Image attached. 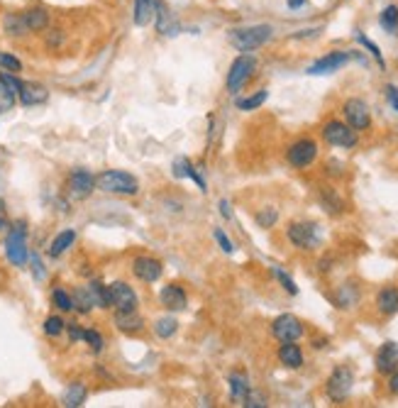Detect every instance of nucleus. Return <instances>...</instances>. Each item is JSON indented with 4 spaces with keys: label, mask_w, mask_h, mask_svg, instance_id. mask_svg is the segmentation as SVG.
<instances>
[{
    "label": "nucleus",
    "mask_w": 398,
    "mask_h": 408,
    "mask_svg": "<svg viewBox=\"0 0 398 408\" xmlns=\"http://www.w3.org/2000/svg\"><path fill=\"white\" fill-rule=\"evenodd\" d=\"M0 71H8V74H20L22 59L13 54V52H0Z\"/></svg>",
    "instance_id": "nucleus-38"
},
{
    "label": "nucleus",
    "mask_w": 398,
    "mask_h": 408,
    "mask_svg": "<svg viewBox=\"0 0 398 408\" xmlns=\"http://www.w3.org/2000/svg\"><path fill=\"white\" fill-rule=\"evenodd\" d=\"M161 272H164L161 262L154 257H150V254H140V257L132 259V274H135L140 281H145V284H154V281H159Z\"/></svg>",
    "instance_id": "nucleus-15"
},
{
    "label": "nucleus",
    "mask_w": 398,
    "mask_h": 408,
    "mask_svg": "<svg viewBox=\"0 0 398 408\" xmlns=\"http://www.w3.org/2000/svg\"><path fill=\"white\" fill-rule=\"evenodd\" d=\"M352 59H354L352 52H330V54L320 56L318 61H313V64L308 66V74H310V76L335 74V71H340L342 66H347Z\"/></svg>",
    "instance_id": "nucleus-11"
},
{
    "label": "nucleus",
    "mask_w": 398,
    "mask_h": 408,
    "mask_svg": "<svg viewBox=\"0 0 398 408\" xmlns=\"http://www.w3.org/2000/svg\"><path fill=\"white\" fill-rule=\"evenodd\" d=\"M376 308L383 315L398 313V289L396 286H386L376 294Z\"/></svg>",
    "instance_id": "nucleus-27"
},
{
    "label": "nucleus",
    "mask_w": 398,
    "mask_h": 408,
    "mask_svg": "<svg viewBox=\"0 0 398 408\" xmlns=\"http://www.w3.org/2000/svg\"><path fill=\"white\" fill-rule=\"evenodd\" d=\"M174 176L176 179H191L200 191H208L205 189L203 176L198 174V169H196V166L191 164V159H186V157H179V159L174 162Z\"/></svg>",
    "instance_id": "nucleus-23"
},
{
    "label": "nucleus",
    "mask_w": 398,
    "mask_h": 408,
    "mask_svg": "<svg viewBox=\"0 0 398 408\" xmlns=\"http://www.w3.org/2000/svg\"><path fill=\"white\" fill-rule=\"evenodd\" d=\"M20 13L25 17V25L30 30V35H45L51 27V13L45 6H30Z\"/></svg>",
    "instance_id": "nucleus-17"
},
{
    "label": "nucleus",
    "mask_w": 398,
    "mask_h": 408,
    "mask_svg": "<svg viewBox=\"0 0 398 408\" xmlns=\"http://www.w3.org/2000/svg\"><path fill=\"white\" fill-rule=\"evenodd\" d=\"M66 35L64 30H59V27H49V30L45 32V45L47 49H59L61 45H64Z\"/></svg>",
    "instance_id": "nucleus-39"
},
{
    "label": "nucleus",
    "mask_w": 398,
    "mask_h": 408,
    "mask_svg": "<svg viewBox=\"0 0 398 408\" xmlns=\"http://www.w3.org/2000/svg\"><path fill=\"white\" fill-rule=\"evenodd\" d=\"M286 159H289V164L296 166V169H305V166H310L318 159V145H315V140L294 142V145L289 147V152H286Z\"/></svg>",
    "instance_id": "nucleus-12"
},
{
    "label": "nucleus",
    "mask_w": 398,
    "mask_h": 408,
    "mask_svg": "<svg viewBox=\"0 0 398 408\" xmlns=\"http://www.w3.org/2000/svg\"><path fill=\"white\" fill-rule=\"evenodd\" d=\"M228 382H230V393H232L234 401H244V396L249 393V379H247V374L232 372L228 377Z\"/></svg>",
    "instance_id": "nucleus-30"
},
{
    "label": "nucleus",
    "mask_w": 398,
    "mask_h": 408,
    "mask_svg": "<svg viewBox=\"0 0 398 408\" xmlns=\"http://www.w3.org/2000/svg\"><path fill=\"white\" fill-rule=\"evenodd\" d=\"M0 30H3V35H6L8 40H25V37H30V30H27L25 17H22L20 10L6 13V15H3V25H0Z\"/></svg>",
    "instance_id": "nucleus-19"
},
{
    "label": "nucleus",
    "mask_w": 398,
    "mask_h": 408,
    "mask_svg": "<svg viewBox=\"0 0 398 408\" xmlns=\"http://www.w3.org/2000/svg\"><path fill=\"white\" fill-rule=\"evenodd\" d=\"M83 343L88 345V350L93 354H100L105 350V340H103V335L98 333L95 328H86L83 330Z\"/></svg>",
    "instance_id": "nucleus-37"
},
{
    "label": "nucleus",
    "mask_w": 398,
    "mask_h": 408,
    "mask_svg": "<svg viewBox=\"0 0 398 408\" xmlns=\"http://www.w3.org/2000/svg\"><path fill=\"white\" fill-rule=\"evenodd\" d=\"M274 37V27L271 25H249V27H237V30H230V45L237 52L247 54L259 47H264L266 42Z\"/></svg>",
    "instance_id": "nucleus-3"
},
{
    "label": "nucleus",
    "mask_w": 398,
    "mask_h": 408,
    "mask_svg": "<svg viewBox=\"0 0 398 408\" xmlns=\"http://www.w3.org/2000/svg\"><path fill=\"white\" fill-rule=\"evenodd\" d=\"M379 25L388 32V35H398V8L396 6H386L379 15Z\"/></svg>",
    "instance_id": "nucleus-34"
},
{
    "label": "nucleus",
    "mask_w": 398,
    "mask_h": 408,
    "mask_svg": "<svg viewBox=\"0 0 398 408\" xmlns=\"http://www.w3.org/2000/svg\"><path fill=\"white\" fill-rule=\"evenodd\" d=\"M76 237H79V233H76L74 228H66V230H61L59 235H56L54 240L49 242V249H47V254H49L51 259H59L64 252H69L71 247H74V242H76Z\"/></svg>",
    "instance_id": "nucleus-22"
},
{
    "label": "nucleus",
    "mask_w": 398,
    "mask_h": 408,
    "mask_svg": "<svg viewBox=\"0 0 398 408\" xmlns=\"http://www.w3.org/2000/svg\"><path fill=\"white\" fill-rule=\"evenodd\" d=\"M10 228V220H8V208H6V201L0 198V233H6Z\"/></svg>",
    "instance_id": "nucleus-49"
},
{
    "label": "nucleus",
    "mask_w": 398,
    "mask_h": 408,
    "mask_svg": "<svg viewBox=\"0 0 398 408\" xmlns=\"http://www.w3.org/2000/svg\"><path fill=\"white\" fill-rule=\"evenodd\" d=\"M86 289H88V294H90V299H93L95 308H110L108 284H103V281H88V284H86Z\"/></svg>",
    "instance_id": "nucleus-29"
},
{
    "label": "nucleus",
    "mask_w": 398,
    "mask_h": 408,
    "mask_svg": "<svg viewBox=\"0 0 398 408\" xmlns=\"http://www.w3.org/2000/svg\"><path fill=\"white\" fill-rule=\"evenodd\" d=\"M276 220H279V213H276V208H262L257 213L259 228H274Z\"/></svg>",
    "instance_id": "nucleus-42"
},
{
    "label": "nucleus",
    "mask_w": 398,
    "mask_h": 408,
    "mask_svg": "<svg viewBox=\"0 0 398 408\" xmlns=\"http://www.w3.org/2000/svg\"><path fill=\"white\" fill-rule=\"evenodd\" d=\"M110 291V308L115 311H137L140 299H137V291L127 284V281H113L108 284Z\"/></svg>",
    "instance_id": "nucleus-8"
},
{
    "label": "nucleus",
    "mask_w": 398,
    "mask_h": 408,
    "mask_svg": "<svg viewBox=\"0 0 398 408\" xmlns=\"http://www.w3.org/2000/svg\"><path fill=\"white\" fill-rule=\"evenodd\" d=\"M66 186H69V196H71V198H74V201H86L95 191V176L90 174L88 169L79 166V169H74L69 174V181H66Z\"/></svg>",
    "instance_id": "nucleus-10"
},
{
    "label": "nucleus",
    "mask_w": 398,
    "mask_h": 408,
    "mask_svg": "<svg viewBox=\"0 0 398 408\" xmlns=\"http://www.w3.org/2000/svg\"><path fill=\"white\" fill-rule=\"evenodd\" d=\"M154 22L159 35H176V30H179V25L174 22V17H171V13L166 10L161 0H154Z\"/></svg>",
    "instance_id": "nucleus-25"
},
{
    "label": "nucleus",
    "mask_w": 398,
    "mask_h": 408,
    "mask_svg": "<svg viewBox=\"0 0 398 408\" xmlns=\"http://www.w3.org/2000/svg\"><path fill=\"white\" fill-rule=\"evenodd\" d=\"M383 91H386V100H388V103H391V108H393V110H396V113H398V88H396V86H391V84H388V86H386V88H383Z\"/></svg>",
    "instance_id": "nucleus-48"
},
{
    "label": "nucleus",
    "mask_w": 398,
    "mask_h": 408,
    "mask_svg": "<svg viewBox=\"0 0 398 408\" xmlns=\"http://www.w3.org/2000/svg\"><path fill=\"white\" fill-rule=\"evenodd\" d=\"M27 223L25 220H13L10 228L6 230V257L13 267H27L30 259V244H27Z\"/></svg>",
    "instance_id": "nucleus-1"
},
{
    "label": "nucleus",
    "mask_w": 398,
    "mask_h": 408,
    "mask_svg": "<svg viewBox=\"0 0 398 408\" xmlns=\"http://www.w3.org/2000/svg\"><path fill=\"white\" fill-rule=\"evenodd\" d=\"M266 98H269V91H257V93L247 95V98H239L237 110H242V113H252V110L262 108V105L266 103Z\"/></svg>",
    "instance_id": "nucleus-33"
},
{
    "label": "nucleus",
    "mask_w": 398,
    "mask_h": 408,
    "mask_svg": "<svg viewBox=\"0 0 398 408\" xmlns=\"http://www.w3.org/2000/svg\"><path fill=\"white\" fill-rule=\"evenodd\" d=\"M154 333L159 340H169L179 333V320L174 315H161L159 320H154Z\"/></svg>",
    "instance_id": "nucleus-32"
},
{
    "label": "nucleus",
    "mask_w": 398,
    "mask_h": 408,
    "mask_svg": "<svg viewBox=\"0 0 398 408\" xmlns=\"http://www.w3.org/2000/svg\"><path fill=\"white\" fill-rule=\"evenodd\" d=\"M352 386H354L352 367L340 364V367L335 369V372L330 374V379H328V396L333 398V401H344V398L349 396V391H352Z\"/></svg>",
    "instance_id": "nucleus-6"
},
{
    "label": "nucleus",
    "mask_w": 398,
    "mask_h": 408,
    "mask_svg": "<svg viewBox=\"0 0 398 408\" xmlns=\"http://www.w3.org/2000/svg\"><path fill=\"white\" fill-rule=\"evenodd\" d=\"M323 140L330 147H342V150H352L357 145V130H352L342 120H330L323 127Z\"/></svg>",
    "instance_id": "nucleus-5"
},
{
    "label": "nucleus",
    "mask_w": 398,
    "mask_h": 408,
    "mask_svg": "<svg viewBox=\"0 0 398 408\" xmlns=\"http://www.w3.org/2000/svg\"><path fill=\"white\" fill-rule=\"evenodd\" d=\"M388 391H391L393 396H398V369H393V372L388 374Z\"/></svg>",
    "instance_id": "nucleus-50"
},
{
    "label": "nucleus",
    "mask_w": 398,
    "mask_h": 408,
    "mask_svg": "<svg viewBox=\"0 0 398 408\" xmlns=\"http://www.w3.org/2000/svg\"><path fill=\"white\" fill-rule=\"evenodd\" d=\"M286 3H289L291 10H298V8H305V6H308V0H286Z\"/></svg>",
    "instance_id": "nucleus-52"
},
{
    "label": "nucleus",
    "mask_w": 398,
    "mask_h": 408,
    "mask_svg": "<svg viewBox=\"0 0 398 408\" xmlns=\"http://www.w3.org/2000/svg\"><path fill=\"white\" fill-rule=\"evenodd\" d=\"M115 328L125 335H137L145 328V318L137 311H115Z\"/></svg>",
    "instance_id": "nucleus-21"
},
{
    "label": "nucleus",
    "mask_w": 398,
    "mask_h": 408,
    "mask_svg": "<svg viewBox=\"0 0 398 408\" xmlns=\"http://www.w3.org/2000/svg\"><path fill=\"white\" fill-rule=\"evenodd\" d=\"M286 235L298 249H315L320 244V228L315 223H291Z\"/></svg>",
    "instance_id": "nucleus-7"
},
{
    "label": "nucleus",
    "mask_w": 398,
    "mask_h": 408,
    "mask_svg": "<svg viewBox=\"0 0 398 408\" xmlns=\"http://www.w3.org/2000/svg\"><path fill=\"white\" fill-rule=\"evenodd\" d=\"M279 362L289 369H301L303 367V350H301L296 343H281Z\"/></svg>",
    "instance_id": "nucleus-26"
},
{
    "label": "nucleus",
    "mask_w": 398,
    "mask_h": 408,
    "mask_svg": "<svg viewBox=\"0 0 398 408\" xmlns=\"http://www.w3.org/2000/svg\"><path fill=\"white\" fill-rule=\"evenodd\" d=\"M71 299H74V311L76 313H81V315H88L90 311L95 308L93 299H90V294H88L86 286H79V289L71 291Z\"/></svg>",
    "instance_id": "nucleus-31"
},
{
    "label": "nucleus",
    "mask_w": 398,
    "mask_h": 408,
    "mask_svg": "<svg viewBox=\"0 0 398 408\" xmlns=\"http://www.w3.org/2000/svg\"><path fill=\"white\" fill-rule=\"evenodd\" d=\"M27 264H30L32 276H35V281H45V279H47V267H45V264H42L40 254L30 252V259H27Z\"/></svg>",
    "instance_id": "nucleus-41"
},
{
    "label": "nucleus",
    "mask_w": 398,
    "mask_h": 408,
    "mask_svg": "<svg viewBox=\"0 0 398 408\" xmlns=\"http://www.w3.org/2000/svg\"><path fill=\"white\" fill-rule=\"evenodd\" d=\"M374 364H376V372L386 374V377L393 372V369H398V345L393 343V340L383 343L381 347L376 350V359H374Z\"/></svg>",
    "instance_id": "nucleus-20"
},
{
    "label": "nucleus",
    "mask_w": 398,
    "mask_h": 408,
    "mask_svg": "<svg viewBox=\"0 0 398 408\" xmlns=\"http://www.w3.org/2000/svg\"><path fill=\"white\" fill-rule=\"evenodd\" d=\"M86 398H88V386L83 382H71L66 386L64 396H61V403L66 408H81L86 403Z\"/></svg>",
    "instance_id": "nucleus-24"
},
{
    "label": "nucleus",
    "mask_w": 398,
    "mask_h": 408,
    "mask_svg": "<svg viewBox=\"0 0 398 408\" xmlns=\"http://www.w3.org/2000/svg\"><path fill=\"white\" fill-rule=\"evenodd\" d=\"M66 330V323L61 315H49V318H45V323H42V333L47 335V338H59V335H64Z\"/></svg>",
    "instance_id": "nucleus-36"
},
{
    "label": "nucleus",
    "mask_w": 398,
    "mask_h": 408,
    "mask_svg": "<svg viewBox=\"0 0 398 408\" xmlns=\"http://www.w3.org/2000/svg\"><path fill=\"white\" fill-rule=\"evenodd\" d=\"M357 42H359V45H362V47H367V49H369V54H372L374 59L379 61V66H386V61H383V56H381V49H379V45H376V42H372V40H369V37H364V35H357Z\"/></svg>",
    "instance_id": "nucleus-44"
},
{
    "label": "nucleus",
    "mask_w": 398,
    "mask_h": 408,
    "mask_svg": "<svg viewBox=\"0 0 398 408\" xmlns=\"http://www.w3.org/2000/svg\"><path fill=\"white\" fill-rule=\"evenodd\" d=\"M95 189L110 196H137L140 181L122 169H105L95 176Z\"/></svg>",
    "instance_id": "nucleus-2"
},
{
    "label": "nucleus",
    "mask_w": 398,
    "mask_h": 408,
    "mask_svg": "<svg viewBox=\"0 0 398 408\" xmlns=\"http://www.w3.org/2000/svg\"><path fill=\"white\" fill-rule=\"evenodd\" d=\"M254 71H257V59H254L252 54H239L237 59L230 64L228 79H225V88H228V93H237V91L252 79Z\"/></svg>",
    "instance_id": "nucleus-4"
},
{
    "label": "nucleus",
    "mask_w": 398,
    "mask_h": 408,
    "mask_svg": "<svg viewBox=\"0 0 398 408\" xmlns=\"http://www.w3.org/2000/svg\"><path fill=\"white\" fill-rule=\"evenodd\" d=\"M271 272H274V276H276V279H279V284L284 286V289L289 291L291 296H296V294H298V286H296V281L291 279L289 274H286L284 269H281V267H271Z\"/></svg>",
    "instance_id": "nucleus-40"
},
{
    "label": "nucleus",
    "mask_w": 398,
    "mask_h": 408,
    "mask_svg": "<svg viewBox=\"0 0 398 408\" xmlns=\"http://www.w3.org/2000/svg\"><path fill=\"white\" fill-rule=\"evenodd\" d=\"M22 81L17 79V74H8L0 71V115L10 113L17 105V91H20Z\"/></svg>",
    "instance_id": "nucleus-14"
},
{
    "label": "nucleus",
    "mask_w": 398,
    "mask_h": 408,
    "mask_svg": "<svg viewBox=\"0 0 398 408\" xmlns=\"http://www.w3.org/2000/svg\"><path fill=\"white\" fill-rule=\"evenodd\" d=\"M159 301L169 313H181L186 311V304H189V296H186L184 286L179 284H166L164 289L159 291Z\"/></svg>",
    "instance_id": "nucleus-18"
},
{
    "label": "nucleus",
    "mask_w": 398,
    "mask_h": 408,
    "mask_svg": "<svg viewBox=\"0 0 398 408\" xmlns=\"http://www.w3.org/2000/svg\"><path fill=\"white\" fill-rule=\"evenodd\" d=\"M342 113H344V120H347V125L352 130H369V125H372V113H369V105L364 103L362 98H349L347 103L342 105Z\"/></svg>",
    "instance_id": "nucleus-13"
},
{
    "label": "nucleus",
    "mask_w": 398,
    "mask_h": 408,
    "mask_svg": "<svg viewBox=\"0 0 398 408\" xmlns=\"http://www.w3.org/2000/svg\"><path fill=\"white\" fill-rule=\"evenodd\" d=\"M242 406H247V408H264V406H266V398H264L262 393H257V391H252V389H249V393L244 396Z\"/></svg>",
    "instance_id": "nucleus-45"
},
{
    "label": "nucleus",
    "mask_w": 398,
    "mask_h": 408,
    "mask_svg": "<svg viewBox=\"0 0 398 408\" xmlns=\"http://www.w3.org/2000/svg\"><path fill=\"white\" fill-rule=\"evenodd\" d=\"M215 240H218V244H220V249H223V252H228V254H232L234 252V244H232V240L228 237V235L223 233V230H215Z\"/></svg>",
    "instance_id": "nucleus-46"
},
{
    "label": "nucleus",
    "mask_w": 398,
    "mask_h": 408,
    "mask_svg": "<svg viewBox=\"0 0 398 408\" xmlns=\"http://www.w3.org/2000/svg\"><path fill=\"white\" fill-rule=\"evenodd\" d=\"M271 333L279 343H298L303 338V323L296 315L284 313L271 323Z\"/></svg>",
    "instance_id": "nucleus-9"
},
{
    "label": "nucleus",
    "mask_w": 398,
    "mask_h": 408,
    "mask_svg": "<svg viewBox=\"0 0 398 408\" xmlns=\"http://www.w3.org/2000/svg\"><path fill=\"white\" fill-rule=\"evenodd\" d=\"M66 333H69L71 343H79V340H83V328H81L79 323H66Z\"/></svg>",
    "instance_id": "nucleus-47"
},
{
    "label": "nucleus",
    "mask_w": 398,
    "mask_h": 408,
    "mask_svg": "<svg viewBox=\"0 0 398 408\" xmlns=\"http://www.w3.org/2000/svg\"><path fill=\"white\" fill-rule=\"evenodd\" d=\"M49 100V88L40 81H22L20 91H17V103L25 108H37Z\"/></svg>",
    "instance_id": "nucleus-16"
},
{
    "label": "nucleus",
    "mask_w": 398,
    "mask_h": 408,
    "mask_svg": "<svg viewBox=\"0 0 398 408\" xmlns=\"http://www.w3.org/2000/svg\"><path fill=\"white\" fill-rule=\"evenodd\" d=\"M218 208H220V215H223V218H228V220L232 218V205H230V201H228V198L220 201Z\"/></svg>",
    "instance_id": "nucleus-51"
},
{
    "label": "nucleus",
    "mask_w": 398,
    "mask_h": 408,
    "mask_svg": "<svg viewBox=\"0 0 398 408\" xmlns=\"http://www.w3.org/2000/svg\"><path fill=\"white\" fill-rule=\"evenodd\" d=\"M354 301H357V291L352 289V284H344L342 289H340V294H337V306L340 308H349Z\"/></svg>",
    "instance_id": "nucleus-43"
},
{
    "label": "nucleus",
    "mask_w": 398,
    "mask_h": 408,
    "mask_svg": "<svg viewBox=\"0 0 398 408\" xmlns=\"http://www.w3.org/2000/svg\"><path fill=\"white\" fill-rule=\"evenodd\" d=\"M132 20L137 27H147L154 22V0H135V13Z\"/></svg>",
    "instance_id": "nucleus-28"
},
{
    "label": "nucleus",
    "mask_w": 398,
    "mask_h": 408,
    "mask_svg": "<svg viewBox=\"0 0 398 408\" xmlns=\"http://www.w3.org/2000/svg\"><path fill=\"white\" fill-rule=\"evenodd\" d=\"M51 304H54V308L61 311V313H71V311H74V299H71L69 291L61 289V286H56V289L51 291Z\"/></svg>",
    "instance_id": "nucleus-35"
}]
</instances>
